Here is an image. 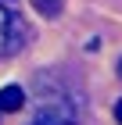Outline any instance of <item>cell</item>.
Listing matches in <instances>:
<instances>
[{"label":"cell","instance_id":"cell-1","mask_svg":"<svg viewBox=\"0 0 122 125\" xmlns=\"http://www.w3.org/2000/svg\"><path fill=\"white\" fill-rule=\"evenodd\" d=\"M29 125H75V104L61 93V89L43 93L40 104H36V118Z\"/></svg>","mask_w":122,"mask_h":125},{"label":"cell","instance_id":"cell-2","mask_svg":"<svg viewBox=\"0 0 122 125\" xmlns=\"http://www.w3.org/2000/svg\"><path fill=\"white\" fill-rule=\"evenodd\" d=\"M22 39H25L22 18L11 14V11H4V4H0V54H14L22 47Z\"/></svg>","mask_w":122,"mask_h":125},{"label":"cell","instance_id":"cell-3","mask_svg":"<svg viewBox=\"0 0 122 125\" xmlns=\"http://www.w3.org/2000/svg\"><path fill=\"white\" fill-rule=\"evenodd\" d=\"M25 107V89L22 86H4L0 89V111H22Z\"/></svg>","mask_w":122,"mask_h":125},{"label":"cell","instance_id":"cell-4","mask_svg":"<svg viewBox=\"0 0 122 125\" xmlns=\"http://www.w3.org/2000/svg\"><path fill=\"white\" fill-rule=\"evenodd\" d=\"M115 122L122 125V96H119V104H115Z\"/></svg>","mask_w":122,"mask_h":125},{"label":"cell","instance_id":"cell-5","mask_svg":"<svg viewBox=\"0 0 122 125\" xmlns=\"http://www.w3.org/2000/svg\"><path fill=\"white\" fill-rule=\"evenodd\" d=\"M119 75H122V61H119Z\"/></svg>","mask_w":122,"mask_h":125}]
</instances>
